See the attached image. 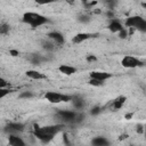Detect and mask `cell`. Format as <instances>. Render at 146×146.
<instances>
[{"mask_svg":"<svg viewBox=\"0 0 146 146\" xmlns=\"http://www.w3.org/2000/svg\"><path fill=\"white\" fill-rule=\"evenodd\" d=\"M117 34H119V38H120V39H125V38L129 35V31L124 27V29H123L122 31H120Z\"/></svg>","mask_w":146,"mask_h":146,"instance_id":"27","label":"cell"},{"mask_svg":"<svg viewBox=\"0 0 146 146\" xmlns=\"http://www.w3.org/2000/svg\"><path fill=\"white\" fill-rule=\"evenodd\" d=\"M84 5L87 6V9H89V8H91L92 6H96L97 2H96V1H92V2H84Z\"/></svg>","mask_w":146,"mask_h":146,"instance_id":"33","label":"cell"},{"mask_svg":"<svg viewBox=\"0 0 146 146\" xmlns=\"http://www.w3.org/2000/svg\"><path fill=\"white\" fill-rule=\"evenodd\" d=\"M112 76L111 73L108 72H105V71H92L89 73V78L91 79H96V80H99L102 82H105L107 79H110Z\"/></svg>","mask_w":146,"mask_h":146,"instance_id":"8","label":"cell"},{"mask_svg":"<svg viewBox=\"0 0 146 146\" xmlns=\"http://www.w3.org/2000/svg\"><path fill=\"white\" fill-rule=\"evenodd\" d=\"M127 120H130L131 117H132V113H128V114H125V116H124Z\"/></svg>","mask_w":146,"mask_h":146,"instance_id":"34","label":"cell"},{"mask_svg":"<svg viewBox=\"0 0 146 146\" xmlns=\"http://www.w3.org/2000/svg\"><path fill=\"white\" fill-rule=\"evenodd\" d=\"M44 98L47 102L51 103V104H59V103H67V102H72L73 96L71 95H65V94H60L57 91H47L44 94Z\"/></svg>","mask_w":146,"mask_h":146,"instance_id":"3","label":"cell"},{"mask_svg":"<svg viewBox=\"0 0 146 146\" xmlns=\"http://www.w3.org/2000/svg\"><path fill=\"white\" fill-rule=\"evenodd\" d=\"M124 29V25L119 21V19H112L108 24V30L112 32V33H119L120 31H122Z\"/></svg>","mask_w":146,"mask_h":146,"instance_id":"15","label":"cell"},{"mask_svg":"<svg viewBox=\"0 0 146 146\" xmlns=\"http://www.w3.org/2000/svg\"><path fill=\"white\" fill-rule=\"evenodd\" d=\"M121 65L124 68H136V67L141 66L143 65V62L140 59H138L137 57H135V56L125 55L121 59Z\"/></svg>","mask_w":146,"mask_h":146,"instance_id":"4","label":"cell"},{"mask_svg":"<svg viewBox=\"0 0 146 146\" xmlns=\"http://www.w3.org/2000/svg\"><path fill=\"white\" fill-rule=\"evenodd\" d=\"M63 141H64V145L65 146H71V143H70V139H68V136L67 135H64L63 136Z\"/></svg>","mask_w":146,"mask_h":146,"instance_id":"31","label":"cell"},{"mask_svg":"<svg viewBox=\"0 0 146 146\" xmlns=\"http://www.w3.org/2000/svg\"><path fill=\"white\" fill-rule=\"evenodd\" d=\"M78 21L80 22V23H82V24H87V23H89L90 21H91V17H90V15H88V14H80L79 16H78Z\"/></svg>","mask_w":146,"mask_h":146,"instance_id":"20","label":"cell"},{"mask_svg":"<svg viewBox=\"0 0 146 146\" xmlns=\"http://www.w3.org/2000/svg\"><path fill=\"white\" fill-rule=\"evenodd\" d=\"M86 59H87V62H88V63H94V62H97V57H96L95 55H88V56L86 57Z\"/></svg>","mask_w":146,"mask_h":146,"instance_id":"29","label":"cell"},{"mask_svg":"<svg viewBox=\"0 0 146 146\" xmlns=\"http://www.w3.org/2000/svg\"><path fill=\"white\" fill-rule=\"evenodd\" d=\"M46 58L44 57H42L41 55H32V57H31V63L33 64V65H40L43 60H44Z\"/></svg>","mask_w":146,"mask_h":146,"instance_id":"18","label":"cell"},{"mask_svg":"<svg viewBox=\"0 0 146 146\" xmlns=\"http://www.w3.org/2000/svg\"><path fill=\"white\" fill-rule=\"evenodd\" d=\"M8 33H9V25L5 22H1V24H0V34L6 35Z\"/></svg>","mask_w":146,"mask_h":146,"instance_id":"21","label":"cell"},{"mask_svg":"<svg viewBox=\"0 0 146 146\" xmlns=\"http://www.w3.org/2000/svg\"><path fill=\"white\" fill-rule=\"evenodd\" d=\"M25 75H26L29 79H31V80H36V81H39V80H44V79H46V74H43V73H41L40 71H36V70H27V71L25 72Z\"/></svg>","mask_w":146,"mask_h":146,"instance_id":"14","label":"cell"},{"mask_svg":"<svg viewBox=\"0 0 146 146\" xmlns=\"http://www.w3.org/2000/svg\"><path fill=\"white\" fill-rule=\"evenodd\" d=\"M8 144L9 146H26V143L18 135H8Z\"/></svg>","mask_w":146,"mask_h":146,"instance_id":"11","label":"cell"},{"mask_svg":"<svg viewBox=\"0 0 146 146\" xmlns=\"http://www.w3.org/2000/svg\"><path fill=\"white\" fill-rule=\"evenodd\" d=\"M136 131H137V133L143 135V133L145 132V127L141 125V124H137V127H136Z\"/></svg>","mask_w":146,"mask_h":146,"instance_id":"30","label":"cell"},{"mask_svg":"<svg viewBox=\"0 0 146 146\" xmlns=\"http://www.w3.org/2000/svg\"><path fill=\"white\" fill-rule=\"evenodd\" d=\"M10 92V89L9 88H3V89H0V98H5L7 95H9Z\"/></svg>","mask_w":146,"mask_h":146,"instance_id":"28","label":"cell"},{"mask_svg":"<svg viewBox=\"0 0 146 146\" xmlns=\"http://www.w3.org/2000/svg\"><path fill=\"white\" fill-rule=\"evenodd\" d=\"M88 83H89L90 86H92V87H102V86L104 84V82H102V81H99V80H96V79H91V78H89Z\"/></svg>","mask_w":146,"mask_h":146,"instance_id":"23","label":"cell"},{"mask_svg":"<svg viewBox=\"0 0 146 146\" xmlns=\"http://www.w3.org/2000/svg\"><path fill=\"white\" fill-rule=\"evenodd\" d=\"M58 71H59V73H62V74H64V75H66V76H70V75L75 74L78 70H76V67H74V66H72V65L60 64V65L58 66Z\"/></svg>","mask_w":146,"mask_h":146,"instance_id":"10","label":"cell"},{"mask_svg":"<svg viewBox=\"0 0 146 146\" xmlns=\"http://www.w3.org/2000/svg\"><path fill=\"white\" fill-rule=\"evenodd\" d=\"M42 47H43V49H46L47 51H52L54 49H55V43L51 41V40H47V41H43L42 42Z\"/></svg>","mask_w":146,"mask_h":146,"instance_id":"19","label":"cell"},{"mask_svg":"<svg viewBox=\"0 0 146 146\" xmlns=\"http://www.w3.org/2000/svg\"><path fill=\"white\" fill-rule=\"evenodd\" d=\"M72 104L76 112H82V110L86 107V100L80 96H73Z\"/></svg>","mask_w":146,"mask_h":146,"instance_id":"12","label":"cell"},{"mask_svg":"<svg viewBox=\"0 0 146 146\" xmlns=\"http://www.w3.org/2000/svg\"><path fill=\"white\" fill-rule=\"evenodd\" d=\"M96 34H92V33H87V32H81V33H78V34H75L74 36H73V39H72V41H73V43H82V42H84V41H87V40H89V39H91L92 36H95Z\"/></svg>","mask_w":146,"mask_h":146,"instance_id":"9","label":"cell"},{"mask_svg":"<svg viewBox=\"0 0 146 146\" xmlns=\"http://www.w3.org/2000/svg\"><path fill=\"white\" fill-rule=\"evenodd\" d=\"M48 39L49 40H51L55 44H62V43H64V35L60 33V32H58V31H52V32H50L49 34H48Z\"/></svg>","mask_w":146,"mask_h":146,"instance_id":"13","label":"cell"},{"mask_svg":"<svg viewBox=\"0 0 146 146\" xmlns=\"http://www.w3.org/2000/svg\"><path fill=\"white\" fill-rule=\"evenodd\" d=\"M9 55L13 56V57H16V56L19 55V51L16 50V49H9Z\"/></svg>","mask_w":146,"mask_h":146,"instance_id":"32","label":"cell"},{"mask_svg":"<svg viewBox=\"0 0 146 146\" xmlns=\"http://www.w3.org/2000/svg\"><path fill=\"white\" fill-rule=\"evenodd\" d=\"M129 146H135V145H129Z\"/></svg>","mask_w":146,"mask_h":146,"instance_id":"38","label":"cell"},{"mask_svg":"<svg viewBox=\"0 0 146 146\" xmlns=\"http://www.w3.org/2000/svg\"><path fill=\"white\" fill-rule=\"evenodd\" d=\"M124 27L136 30L139 32H146V19L140 16H130L125 19Z\"/></svg>","mask_w":146,"mask_h":146,"instance_id":"2","label":"cell"},{"mask_svg":"<svg viewBox=\"0 0 146 146\" xmlns=\"http://www.w3.org/2000/svg\"><path fill=\"white\" fill-rule=\"evenodd\" d=\"M144 127H145V130H146V124H145V125H144Z\"/></svg>","mask_w":146,"mask_h":146,"instance_id":"37","label":"cell"},{"mask_svg":"<svg viewBox=\"0 0 146 146\" xmlns=\"http://www.w3.org/2000/svg\"><path fill=\"white\" fill-rule=\"evenodd\" d=\"M33 136L36 139H39L40 141H42V143H49L54 138V136L47 133L43 130V128L42 127H39L38 124H33Z\"/></svg>","mask_w":146,"mask_h":146,"instance_id":"5","label":"cell"},{"mask_svg":"<svg viewBox=\"0 0 146 146\" xmlns=\"http://www.w3.org/2000/svg\"><path fill=\"white\" fill-rule=\"evenodd\" d=\"M91 146H110V141L106 137L97 136L91 139Z\"/></svg>","mask_w":146,"mask_h":146,"instance_id":"16","label":"cell"},{"mask_svg":"<svg viewBox=\"0 0 146 146\" xmlns=\"http://www.w3.org/2000/svg\"><path fill=\"white\" fill-rule=\"evenodd\" d=\"M141 7L146 9V2H141Z\"/></svg>","mask_w":146,"mask_h":146,"instance_id":"35","label":"cell"},{"mask_svg":"<svg viewBox=\"0 0 146 146\" xmlns=\"http://www.w3.org/2000/svg\"><path fill=\"white\" fill-rule=\"evenodd\" d=\"M144 135H145V137H146V130H145V132H144Z\"/></svg>","mask_w":146,"mask_h":146,"instance_id":"36","label":"cell"},{"mask_svg":"<svg viewBox=\"0 0 146 146\" xmlns=\"http://www.w3.org/2000/svg\"><path fill=\"white\" fill-rule=\"evenodd\" d=\"M125 100H127V98L124 97V96H119L116 99H114L113 102H112V108L114 110V111H116V110H121L122 108V106H123V104L125 103Z\"/></svg>","mask_w":146,"mask_h":146,"instance_id":"17","label":"cell"},{"mask_svg":"<svg viewBox=\"0 0 146 146\" xmlns=\"http://www.w3.org/2000/svg\"><path fill=\"white\" fill-rule=\"evenodd\" d=\"M18 97H19L21 99H31V98L34 97V94H33L32 91H22V92L18 95Z\"/></svg>","mask_w":146,"mask_h":146,"instance_id":"22","label":"cell"},{"mask_svg":"<svg viewBox=\"0 0 146 146\" xmlns=\"http://www.w3.org/2000/svg\"><path fill=\"white\" fill-rule=\"evenodd\" d=\"M3 88H9V82L5 79V78H0V89H3Z\"/></svg>","mask_w":146,"mask_h":146,"instance_id":"26","label":"cell"},{"mask_svg":"<svg viewBox=\"0 0 146 146\" xmlns=\"http://www.w3.org/2000/svg\"><path fill=\"white\" fill-rule=\"evenodd\" d=\"M24 129H25V124L24 123H21V122H9L6 125L5 131L8 135H18L19 132H23Z\"/></svg>","mask_w":146,"mask_h":146,"instance_id":"7","label":"cell"},{"mask_svg":"<svg viewBox=\"0 0 146 146\" xmlns=\"http://www.w3.org/2000/svg\"><path fill=\"white\" fill-rule=\"evenodd\" d=\"M22 21L30 25L32 29H36V27H40L44 24L48 23V18L39 13H34V11H26L23 14V17H22Z\"/></svg>","mask_w":146,"mask_h":146,"instance_id":"1","label":"cell"},{"mask_svg":"<svg viewBox=\"0 0 146 146\" xmlns=\"http://www.w3.org/2000/svg\"><path fill=\"white\" fill-rule=\"evenodd\" d=\"M100 112H102V107H100V106H94V107L90 110V114L94 115V116L98 115Z\"/></svg>","mask_w":146,"mask_h":146,"instance_id":"25","label":"cell"},{"mask_svg":"<svg viewBox=\"0 0 146 146\" xmlns=\"http://www.w3.org/2000/svg\"><path fill=\"white\" fill-rule=\"evenodd\" d=\"M86 119V114L82 113V112H78L76 113V116H75V120H74V123H81L83 120Z\"/></svg>","mask_w":146,"mask_h":146,"instance_id":"24","label":"cell"},{"mask_svg":"<svg viewBox=\"0 0 146 146\" xmlns=\"http://www.w3.org/2000/svg\"><path fill=\"white\" fill-rule=\"evenodd\" d=\"M76 113H78L76 111H72V110H59L57 112V115L59 119H62L64 123H74Z\"/></svg>","mask_w":146,"mask_h":146,"instance_id":"6","label":"cell"}]
</instances>
